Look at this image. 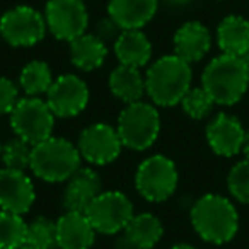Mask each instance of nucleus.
Wrapping results in <instances>:
<instances>
[{
	"label": "nucleus",
	"mask_w": 249,
	"mask_h": 249,
	"mask_svg": "<svg viewBox=\"0 0 249 249\" xmlns=\"http://www.w3.org/2000/svg\"><path fill=\"white\" fill-rule=\"evenodd\" d=\"M191 65L178 55H164L149 65L145 72V89L150 103L160 107H171L181 103L191 89Z\"/></svg>",
	"instance_id": "obj_1"
},
{
	"label": "nucleus",
	"mask_w": 249,
	"mask_h": 249,
	"mask_svg": "<svg viewBox=\"0 0 249 249\" xmlns=\"http://www.w3.org/2000/svg\"><path fill=\"white\" fill-rule=\"evenodd\" d=\"M191 225L203 241L210 244H225L239 229V215L231 200L222 195L207 193L191 207Z\"/></svg>",
	"instance_id": "obj_2"
},
{
	"label": "nucleus",
	"mask_w": 249,
	"mask_h": 249,
	"mask_svg": "<svg viewBox=\"0 0 249 249\" xmlns=\"http://www.w3.org/2000/svg\"><path fill=\"white\" fill-rule=\"evenodd\" d=\"M80 164L82 157L75 143L52 135L33 147L29 169L45 183H67L82 167Z\"/></svg>",
	"instance_id": "obj_3"
},
{
	"label": "nucleus",
	"mask_w": 249,
	"mask_h": 249,
	"mask_svg": "<svg viewBox=\"0 0 249 249\" xmlns=\"http://www.w3.org/2000/svg\"><path fill=\"white\" fill-rule=\"evenodd\" d=\"M201 87L210 94L215 104L232 106L241 101L249 87L241 58L225 53L215 56L201 73Z\"/></svg>",
	"instance_id": "obj_4"
},
{
	"label": "nucleus",
	"mask_w": 249,
	"mask_h": 249,
	"mask_svg": "<svg viewBox=\"0 0 249 249\" xmlns=\"http://www.w3.org/2000/svg\"><path fill=\"white\" fill-rule=\"evenodd\" d=\"M116 132L126 149L135 152L150 149L160 133V114L157 106L147 101L126 104L118 114Z\"/></svg>",
	"instance_id": "obj_5"
},
{
	"label": "nucleus",
	"mask_w": 249,
	"mask_h": 249,
	"mask_svg": "<svg viewBox=\"0 0 249 249\" xmlns=\"http://www.w3.org/2000/svg\"><path fill=\"white\" fill-rule=\"evenodd\" d=\"M179 174L173 159L156 154L139 164L135 173V188L147 201L160 203L176 193Z\"/></svg>",
	"instance_id": "obj_6"
},
{
	"label": "nucleus",
	"mask_w": 249,
	"mask_h": 249,
	"mask_svg": "<svg viewBox=\"0 0 249 249\" xmlns=\"http://www.w3.org/2000/svg\"><path fill=\"white\" fill-rule=\"evenodd\" d=\"M55 114L41 97L24 96L9 114L11 128L16 137L26 140L31 145L43 142L53 135Z\"/></svg>",
	"instance_id": "obj_7"
},
{
	"label": "nucleus",
	"mask_w": 249,
	"mask_h": 249,
	"mask_svg": "<svg viewBox=\"0 0 249 249\" xmlns=\"http://www.w3.org/2000/svg\"><path fill=\"white\" fill-rule=\"evenodd\" d=\"M92 224L94 231L103 235H118L124 231L133 218V203L121 191H103L94 198L92 203L84 212Z\"/></svg>",
	"instance_id": "obj_8"
},
{
	"label": "nucleus",
	"mask_w": 249,
	"mask_h": 249,
	"mask_svg": "<svg viewBox=\"0 0 249 249\" xmlns=\"http://www.w3.org/2000/svg\"><path fill=\"white\" fill-rule=\"evenodd\" d=\"M45 16L29 5H16L0 18V38L14 48H31L46 36Z\"/></svg>",
	"instance_id": "obj_9"
},
{
	"label": "nucleus",
	"mask_w": 249,
	"mask_h": 249,
	"mask_svg": "<svg viewBox=\"0 0 249 249\" xmlns=\"http://www.w3.org/2000/svg\"><path fill=\"white\" fill-rule=\"evenodd\" d=\"M43 16L48 31L65 43L86 35L89 28V12L84 0H48Z\"/></svg>",
	"instance_id": "obj_10"
},
{
	"label": "nucleus",
	"mask_w": 249,
	"mask_h": 249,
	"mask_svg": "<svg viewBox=\"0 0 249 249\" xmlns=\"http://www.w3.org/2000/svg\"><path fill=\"white\" fill-rule=\"evenodd\" d=\"M77 149L86 162L90 166H107L120 157L123 143L116 132V126L107 123H92L80 132Z\"/></svg>",
	"instance_id": "obj_11"
},
{
	"label": "nucleus",
	"mask_w": 249,
	"mask_h": 249,
	"mask_svg": "<svg viewBox=\"0 0 249 249\" xmlns=\"http://www.w3.org/2000/svg\"><path fill=\"white\" fill-rule=\"evenodd\" d=\"M45 101L56 118H73L89 104V87L75 73H63L53 80Z\"/></svg>",
	"instance_id": "obj_12"
},
{
	"label": "nucleus",
	"mask_w": 249,
	"mask_h": 249,
	"mask_svg": "<svg viewBox=\"0 0 249 249\" xmlns=\"http://www.w3.org/2000/svg\"><path fill=\"white\" fill-rule=\"evenodd\" d=\"M36 200V188L26 171L0 169V210L24 215Z\"/></svg>",
	"instance_id": "obj_13"
},
{
	"label": "nucleus",
	"mask_w": 249,
	"mask_h": 249,
	"mask_svg": "<svg viewBox=\"0 0 249 249\" xmlns=\"http://www.w3.org/2000/svg\"><path fill=\"white\" fill-rule=\"evenodd\" d=\"M246 130L235 116L220 113L208 123L207 142L217 156L232 157L244 149Z\"/></svg>",
	"instance_id": "obj_14"
},
{
	"label": "nucleus",
	"mask_w": 249,
	"mask_h": 249,
	"mask_svg": "<svg viewBox=\"0 0 249 249\" xmlns=\"http://www.w3.org/2000/svg\"><path fill=\"white\" fill-rule=\"evenodd\" d=\"M164 235L160 218L149 212L133 215L114 242L116 249H154Z\"/></svg>",
	"instance_id": "obj_15"
},
{
	"label": "nucleus",
	"mask_w": 249,
	"mask_h": 249,
	"mask_svg": "<svg viewBox=\"0 0 249 249\" xmlns=\"http://www.w3.org/2000/svg\"><path fill=\"white\" fill-rule=\"evenodd\" d=\"M103 193V179L92 167H80L65 184L62 203L65 212H86L94 198Z\"/></svg>",
	"instance_id": "obj_16"
},
{
	"label": "nucleus",
	"mask_w": 249,
	"mask_h": 249,
	"mask_svg": "<svg viewBox=\"0 0 249 249\" xmlns=\"http://www.w3.org/2000/svg\"><path fill=\"white\" fill-rule=\"evenodd\" d=\"M55 224L58 249H90L96 242L97 232L82 212H65Z\"/></svg>",
	"instance_id": "obj_17"
},
{
	"label": "nucleus",
	"mask_w": 249,
	"mask_h": 249,
	"mask_svg": "<svg viewBox=\"0 0 249 249\" xmlns=\"http://www.w3.org/2000/svg\"><path fill=\"white\" fill-rule=\"evenodd\" d=\"M174 55L191 63L200 62L212 48V35L205 24L198 21H190L179 26L173 38Z\"/></svg>",
	"instance_id": "obj_18"
},
{
	"label": "nucleus",
	"mask_w": 249,
	"mask_h": 249,
	"mask_svg": "<svg viewBox=\"0 0 249 249\" xmlns=\"http://www.w3.org/2000/svg\"><path fill=\"white\" fill-rule=\"evenodd\" d=\"M160 0H107V16L121 29H142L157 14Z\"/></svg>",
	"instance_id": "obj_19"
},
{
	"label": "nucleus",
	"mask_w": 249,
	"mask_h": 249,
	"mask_svg": "<svg viewBox=\"0 0 249 249\" xmlns=\"http://www.w3.org/2000/svg\"><path fill=\"white\" fill-rule=\"evenodd\" d=\"M113 50L118 63L135 69L149 65L152 58V43L142 29H123L114 39Z\"/></svg>",
	"instance_id": "obj_20"
},
{
	"label": "nucleus",
	"mask_w": 249,
	"mask_h": 249,
	"mask_svg": "<svg viewBox=\"0 0 249 249\" xmlns=\"http://www.w3.org/2000/svg\"><path fill=\"white\" fill-rule=\"evenodd\" d=\"M107 86H109L111 94L124 104L139 103V101H143V96H147L145 75L135 67L118 63V67L111 70Z\"/></svg>",
	"instance_id": "obj_21"
},
{
	"label": "nucleus",
	"mask_w": 249,
	"mask_h": 249,
	"mask_svg": "<svg viewBox=\"0 0 249 249\" xmlns=\"http://www.w3.org/2000/svg\"><path fill=\"white\" fill-rule=\"evenodd\" d=\"M69 45L70 62L75 69L82 70V72H94V70L101 69L106 62L107 46L96 35L86 33L70 41Z\"/></svg>",
	"instance_id": "obj_22"
},
{
	"label": "nucleus",
	"mask_w": 249,
	"mask_h": 249,
	"mask_svg": "<svg viewBox=\"0 0 249 249\" xmlns=\"http://www.w3.org/2000/svg\"><path fill=\"white\" fill-rule=\"evenodd\" d=\"M217 43L225 55L242 56L249 50V21L241 16H227L217 28Z\"/></svg>",
	"instance_id": "obj_23"
},
{
	"label": "nucleus",
	"mask_w": 249,
	"mask_h": 249,
	"mask_svg": "<svg viewBox=\"0 0 249 249\" xmlns=\"http://www.w3.org/2000/svg\"><path fill=\"white\" fill-rule=\"evenodd\" d=\"M52 69L43 60H33L22 67L19 73V89L24 92V96L39 97L50 90L53 84Z\"/></svg>",
	"instance_id": "obj_24"
},
{
	"label": "nucleus",
	"mask_w": 249,
	"mask_h": 249,
	"mask_svg": "<svg viewBox=\"0 0 249 249\" xmlns=\"http://www.w3.org/2000/svg\"><path fill=\"white\" fill-rule=\"evenodd\" d=\"M28 234V222L12 212L0 210V249H22Z\"/></svg>",
	"instance_id": "obj_25"
},
{
	"label": "nucleus",
	"mask_w": 249,
	"mask_h": 249,
	"mask_svg": "<svg viewBox=\"0 0 249 249\" xmlns=\"http://www.w3.org/2000/svg\"><path fill=\"white\" fill-rule=\"evenodd\" d=\"M22 249H58L55 220L48 217H36L29 222Z\"/></svg>",
	"instance_id": "obj_26"
},
{
	"label": "nucleus",
	"mask_w": 249,
	"mask_h": 249,
	"mask_svg": "<svg viewBox=\"0 0 249 249\" xmlns=\"http://www.w3.org/2000/svg\"><path fill=\"white\" fill-rule=\"evenodd\" d=\"M33 147L35 145H31V143H28L26 140L14 135V139L2 143L0 160L4 162V167H7V169L26 171L31 166Z\"/></svg>",
	"instance_id": "obj_27"
},
{
	"label": "nucleus",
	"mask_w": 249,
	"mask_h": 249,
	"mask_svg": "<svg viewBox=\"0 0 249 249\" xmlns=\"http://www.w3.org/2000/svg\"><path fill=\"white\" fill-rule=\"evenodd\" d=\"M181 107L183 111L193 120H203L212 113L215 103L210 97V94L203 87H191L184 97L181 99Z\"/></svg>",
	"instance_id": "obj_28"
},
{
	"label": "nucleus",
	"mask_w": 249,
	"mask_h": 249,
	"mask_svg": "<svg viewBox=\"0 0 249 249\" xmlns=\"http://www.w3.org/2000/svg\"><path fill=\"white\" fill-rule=\"evenodd\" d=\"M227 188L231 195L241 203H249V159L237 162L227 178Z\"/></svg>",
	"instance_id": "obj_29"
},
{
	"label": "nucleus",
	"mask_w": 249,
	"mask_h": 249,
	"mask_svg": "<svg viewBox=\"0 0 249 249\" xmlns=\"http://www.w3.org/2000/svg\"><path fill=\"white\" fill-rule=\"evenodd\" d=\"M19 86H16L7 77H0V116L11 114V111L19 103Z\"/></svg>",
	"instance_id": "obj_30"
},
{
	"label": "nucleus",
	"mask_w": 249,
	"mask_h": 249,
	"mask_svg": "<svg viewBox=\"0 0 249 249\" xmlns=\"http://www.w3.org/2000/svg\"><path fill=\"white\" fill-rule=\"evenodd\" d=\"M123 31V29L120 28V26L116 24V22L113 21V19L107 16L106 19H103V21L97 24V31H96V36L97 38H101L104 43L106 41H111L113 39V43H114V39L118 38V35Z\"/></svg>",
	"instance_id": "obj_31"
},
{
	"label": "nucleus",
	"mask_w": 249,
	"mask_h": 249,
	"mask_svg": "<svg viewBox=\"0 0 249 249\" xmlns=\"http://www.w3.org/2000/svg\"><path fill=\"white\" fill-rule=\"evenodd\" d=\"M167 5H171V7H183V5H188L191 2V0H164Z\"/></svg>",
	"instance_id": "obj_32"
},
{
	"label": "nucleus",
	"mask_w": 249,
	"mask_h": 249,
	"mask_svg": "<svg viewBox=\"0 0 249 249\" xmlns=\"http://www.w3.org/2000/svg\"><path fill=\"white\" fill-rule=\"evenodd\" d=\"M241 58V62H242V65H244V70H246V73H248V79H249V50L244 53L242 56H239Z\"/></svg>",
	"instance_id": "obj_33"
},
{
	"label": "nucleus",
	"mask_w": 249,
	"mask_h": 249,
	"mask_svg": "<svg viewBox=\"0 0 249 249\" xmlns=\"http://www.w3.org/2000/svg\"><path fill=\"white\" fill-rule=\"evenodd\" d=\"M242 152L246 154V159H249V128L246 130V140H244V149Z\"/></svg>",
	"instance_id": "obj_34"
},
{
	"label": "nucleus",
	"mask_w": 249,
	"mask_h": 249,
	"mask_svg": "<svg viewBox=\"0 0 249 249\" xmlns=\"http://www.w3.org/2000/svg\"><path fill=\"white\" fill-rule=\"evenodd\" d=\"M171 249H196V248L191 244H186V242H179V244H174Z\"/></svg>",
	"instance_id": "obj_35"
},
{
	"label": "nucleus",
	"mask_w": 249,
	"mask_h": 249,
	"mask_svg": "<svg viewBox=\"0 0 249 249\" xmlns=\"http://www.w3.org/2000/svg\"><path fill=\"white\" fill-rule=\"evenodd\" d=\"M0 154H2V142H0Z\"/></svg>",
	"instance_id": "obj_36"
}]
</instances>
